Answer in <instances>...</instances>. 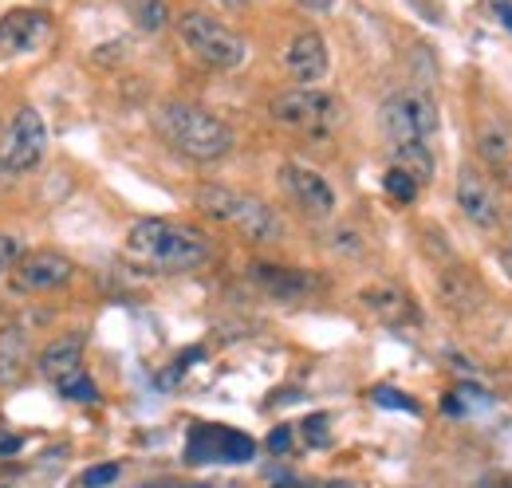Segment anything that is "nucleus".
Masks as SVG:
<instances>
[{
    "label": "nucleus",
    "instance_id": "29",
    "mask_svg": "<svg viewBox=\"0 0 512 488\" xmlns=\"http://www.w3.org/2000/svg\"><path fill=\"white\" fill-rule=\"evenodd\" d=\"M304 8H312V12H327V8H335V0H300Z\"/></svg>",
    "mask_w": 512,
    "mask_h": 488
},
{
    "label": "nucleus",
    "instance_id": "16",
    "mask_svg": "<svg viewBox=\"0 0 512 488\" xmlns=\"http://www.w3.org/2000/svg\"><path fill=\"white\" fill-rule=\"evenodd\" d=\"M28 351H32V335L24 323H12L0 331V382H16L24 374V363H28Z\"/></svg>",
    "mask_w": 512,
    "mask_h": 488
},
{
    "label": "nucleus",
    "instance_id": "10",
    "mask_svg": "<svg viewBox=\"0 0 512 488\" xmlns=\"http://www.w3.org/2000/svg\"><path fill=\"white\" fill-rule=\"evenodd\" d=\"M52 36V16L40 8H12L0 16V52L4 56H28L44 48Z\"/></svg>",
    "mask_w": 512,
    "mask_h": 488
},
{
    "label": "nucleus",
    "instance_id": "28",
    "mask_svg": "<svg viewBox=\"0 0 512 488\" xmlns=\"http://www.w3.org/2000/svg\"><path fill=\"white\" fill-rule=\"evenodd\" d=\"M497 16L505 20V28L512 32V4H509V0H497Z\"/></svg>",
    "mask_w": 512,
    "mask_h": 488
},
{
    "label": "nucleus",
    "instance_id": "7",
    "mask_svg": "<svg viewBox=\"0 0 512 488\" xmlns=\"http://www.w3.org/2000/svg\"><path fill=\"white\" fill-rule=\"evenodd\" d=\"M44 154H48V126L36 107H20L0 138V174L20 178V174L36 170L44 162Z\"/></svg>",
    "mask_w": 512,
    "mask_h": 488
},
{
    "label": "nucleus",
    "instance_id": "9",
    "mask_svg": "<svg viewBox=\"0 0 512 488\" xmlns=\"http://www.w3.org/2000/svg\"><path fill=\"white\" fill-rule=\"evenodd\" d=\"M71 276H75V264L67 260L64 252H56V248H36V252H24L20 264L12 268V288H16V292L44 296V292L67 288Z\"/></svg>",
    "mask_w": 512,
    "mask_h": 488
},
{
    "label": "nucleus",
    "instance_id": "3",
    "mask_svg": "<svg viewBox=\"0 0 512 488\" xmlns=\"http://www.w3.org/2000/svg\"><path fill=\"white\" fill-rule=\"evenodd\" d=\"M197 209L221 225H229L233 233H241L245 241L253 244H276L284 237V221L276 217L272 205H264L253 193H241V189H229V185H201L193 193Z\"/></svg>",
    "mask_w": 512,
    "mask_h": 488
},
{
    "label": "nucleus",
    "instance_id": "17",
    "mask_svg": "<svg viewBox=\"0 0 512 488\" xmlns=\"http://www.w3.org/2000/svg\"><path fill=\"white\" fill-rule=\"evenodd\" d=\"M390 150H394V166H398V170H406L418 185L434 182L438 162H434L430 142H410V146H390Z\"/></svg>",
    "mask_w": 512,
    "mask_h": 488
},
{
    "label": "nucleus",
    "instance_id": "15",
    "mask_svg": "<svg viewBox=\"0 0 512 488\" xmlns=\"http://www.w3.org/2000/svg\"><path fill=\"white\" fill-rule=\"evenodd\" d=\"M83 347H87V339L79 335V331H67V335H56L44 351H40V374L48 378V382H60L67 374H75V370H83Z\"/></svg>",
    "mask_w": 512,
    "mask_h": 488
},
{
    "label": "nucleus",
    "instance_id": "6",
    "mask_svg": "<svg viewBox=\"0 0 512 488\" xmlns=\"http://www.w3.org/2000/svg\"><path fill=\"white\" fill-rule=\"evenodd\" d=\"M379 119H383V130H386V138H390V146L434 142V134H438V103H434L426 91L406 87V91L386 95Z\"/></svg>",
    "mask_w": 512,
    "mask_h": 488
},
{
    "label": "nucleus",
    "instance_id": "25",
    "mask_svg": "<svg viewBox=\"0 0 512 488\" xmlns=\"http://www.w3.org/2000/svg\"><path fill=\"white\" fill-rule=\"evenodd\" d=\"M327 426H331V422H327V414H312V418L304 422V441H308V445H316V449H323V445H327V437H331Z\"/></svg>",
    "mask_w": 512,
    "mask_h": 488
},
{
    "label": "nucleus",
    "instance_id": "12",
    "mask_svg": "<svg viewBox=\"0 0 512 488\" xmlns=\"http://www.w3.org/2000/svg\"><path fill=\"white\" fill-rule=\"evenodd\" d=\"M256 280V288L280 304H304L308 296L320 292V280L304 268H284V264H253L249 268Z\"/></svg>",
    "mask_w": 512,
    "mask_h": 488
},
{
    "label": "nucleus",
    "instance_id": "1",
    "mask_svg": "<svg viewBox=\"0 0 512 488\" xmlns=\"http://www.w3.org/2000/svg\"><path fill=\"white\" fill-rule=\"evenodd\" d=\"M127 256L138 268L150 272H193L209 264L213 244L201 229L186 221H166V217H142L127 229Z\"/></svg>",
    "mask_w": 512,
    "mask_h": 488
},
{
    "label": "nucleus",
    "instance_id": "32",
    "mask_svg": "<svg viewBox=\"0 0 512 488\" xmlns=\"http://www.w3.org/2000/svg\"><path fill=\"white\" fill-rule=\"evenodd\" d=\"M509 174H512V162H509Z\"/></svg>",
    "mask_w": 512,
    "mask_h": 488
},
{
    "label": "nucleus",
    "instance_id": "20",
    "mask_svg": "<svg viewBox=\"0 0 512 488\" xmlns=\"http://www.w3.org/2000/svg\"><path fill=\"white\" fill-rule=\"evenodd\" d=\"M383 189L390 193V201H398V205H410V201L418 197V189H422V185L414 182L406 170L390 166V170H386V178H383Z\"/></svg>",
    "mask_w": 512,
    "mask_h": 488
},
{
    "label": "nucleus",
    "instance_id": "13",
    "mask_svg": "<svg viewBox=\"0 0 512 488\" xmlns=\"http://www.w3.org/2000/svg\"><path fill=\"white\" fill-rule=\"evenodd\" d=\"M457 209L477 229H497L501 225V201H497L493 185L485 182L477 170H461L457 174Z\"/></svg>",
    "mask_w": 512,
    "mask_h": 488
},
{
    "label": "nucleus",
    "instance_id": "21",
    "mask_svg": "<svg viewBox=\"0 0 512 488\" xmlns=\"http://www.w3.org/2000/svg\"><path fill=\"white\" fill-rule=\"evenodd\" d=\"M481 154L493 162V166H509V138L501 130H485L481 134Z\"/></svg>",
    "mask_w": 512,
    "mask_h": 488
},
{
    "label": "nucleus",
    "instance_id": "11",
    "mask_svg": "<svg viewBox=\"0 0 512 488\" xmlns=\"http://www.w3.org/2000/svg\"><path fill=\"white\" fill-rule=\"evenodd\" d=\"M280 178H284V189L292 193V201L304 213H312V217H331L335 213V189L320 170H312L304 162H284Z\"/></svg>",
    "mask_w": 512,
    "mask_h": 488
},
{
    "label": "nucleus",
    "instance_id": "22",
    "mask_svg": "<svg viewBox=\"0 0 512 488\" xmlns=\"http://www.w3.org/2000/svg\"><path fill=\"white\" fill-rule=\"evenodd\" d=\"M379 406H386V410H406V414H418V402L410 398V394H402V390H390V386H379L375 394H371Z\"/></svg>",
    "mask_w": 512,
    "mask_h": 488
},
{
    "label": "nucleus",
    "instance_id": "31",
    "mask_svg": "<svg viewBox=\"0 0 512 488\" xmlns=\"http://www.w3.org/2000/svg\"><path fill=\"white\" fill-rule=\"evenodd\" d=\"M327 488H347V485H327Z\"/></svg>",
    "mask_w": 512,
    "mask_h": 488
},
{
    "label": "nucleus",
    "instance_id": "24",
    "mask_svg": "<svg viewBox=\"0 0 512 488\" xmlns=\"http://www.w3.org/2000/svg\"><path fill=\"white\" fill-rule=\"evenodd\" d=\"M20 256H24V244H20V237L0 233V276H4V272H12V268L20 264Z\"/></svg>",
    "mask_w": 512,
    "mask_h": 488
},
{
    "label": "nucleus",
    "instance_id": "4",
    "mask_svg": "<svg viewBox=\"0 0 512 488\" xmlns=\"http://www.w3.org/2000/svg\"><path fill=\"white\" fill-rule=\"evenodd\" d=\"M178 36L190 48L193 60H201L213 71H237L249 60V44L233 28H225L221 20H213L205 12H182L178 16Z\"/></svg>",
    "mask_w": 512,
    "mask_h": 488
},
{
    "label": "nucleus",
    "instance_id": "19",
    "mask_svg": "<svg viewBox=\"0 0 512 488\" xmlns=\"http://www.w3.org/2000/svg\"><path fill=\"white\" fill-rule=\"evenodd\" d=\"M56 390H60V398H67V402H99V386L87 378V370H75V374L60 378Z\"/></svg>",
    "mask_w": 512,
    "mask_h": 488
},
{
    "label": "nucleus",
    "instance_id": "14",
    "mask_svg": "<svg viewBox=\"0 0 512 488\" xmlns=\"http://www.w3.org/2000/svg\"><path fill=\"white\" fill-rule=\"evenodd\" d=\"M327 44H323L320 32H300V36H292V44H288V52H284V67H288V75L300 83V87H312V83H320L323 75H327Z\"/></svg>",
    "mask_w": 512,
    "mask_h": 488
},
{
    "label": "nucleus",
    "instance_id": "5",
    "mask_svg": "<svg viewBox=\"0 0 512 488\" xmlns=\"http://www.w3.org/2000/svg\"><path fill=\"white\" fill-rule=\"evenodd\" d=\"M272 119L296 130V134L323 138L343 122V103L320 87H292V91H280L272 99Z\"/></svg>",
    "mask_w": 512,
    "mask_h": 488
},
{
    "label": "nucleus",
    "instance_id": "27",
    "mask_svg": "<svg viewBox=\"0 0 512 488\" xmlns=\"http://www.w3.org/2000/svg\"><path fill=\"white\" fill-rule=\"evenodd\" d=\"M20 445H24V437H20V433H0V457L20 453Z\"/></svg>",
    "mask_w": 512,
    "mask_h": 488
},
{
    "label": "nucleus",
    "instance_id": "2",
    "mask_svg": "<svg viewBox=\"0 0 512 488\" xmlns=\"http://www.w3.org/2000/svg\"><path fill=\"white\" fill-rule=\"evenodd\" d=\"M154 122H158V134L190 162H217L237 146L229 122H221L213 111H205L197 103H178V99L162 103Z\"/></svg>",
    "mask_w": 512,
    "mask_h": 488
},
{
    "label": "nucleus",
    "instance_id": "8",
    "mask_svg": "<svg viewBox=\"0 0 512 488\" xmlns=\"http://www.w3.org/2000/svg\"><path fill=\"white\" fill-rule=\"evenodd\" d=\"M256 441L229 426H193L186 441V457L193 465H245L253 461Z\"/></svg>",
    "mask_w": 512,
    "mask_h": 488
},
{
    "label": "nucleus",
    "instance_id": "30",
    "mask_svg": "<svg viewBox=\"0 0 512 488\" xmlns=\"http://www.w3.org/2000/svg\"><path fill=\"white\" fill-rule=\"evenodd\" d=\"M217 4H225V8H249L253 0H217Z\"/></svg>",
    "mask_w": 512,
    "mask_h": 488
},
{
    "label": "nucleus",
    "instance_id": "18",
    "mask_svg": "<svg viewBox=\"0 0 512 488\" xmlns=\"http://www.w3.org/2000/svg\"><path fill=\"white\" fill-rule=\"evenodd\" d=\"M130 20L138 24V32H162L170 24V8L166 0H127Z\"/></svg>",
    "mask_w": 512,
    "mask_h": 488
},
{
    "label": "nucleus",
    "instance_id": "26",
    "mask_svg": "<svg viewBox=\"0 0 512 488\" xmlns=\"http://www.w3.org/2000/svg\"><path fill=\"white\" fill-rule=\"evenodd\" d=\"M268 449L284 457V453L292 449V426H276V429H272V433H268Z\"/></svg>",
    "mask_w": 512,
    "mask_h": 488
},
{
    "label": "nucleus",
    "instance_id": "23",
    "mask_svg": "<svg viewBox=\"0 0 512 488\" xmlns=\"http://www.w3.org/2000/svg\"><path fill=\"white\" fill-rule=\"evenodd\" d=\"M119 465L111 461V465H95V469H87L83 477H79V488H107V485H115L119 481Z\"/></svg>",
    "mask_w": 512,
    "mask_h": 488
}]
</instances>
